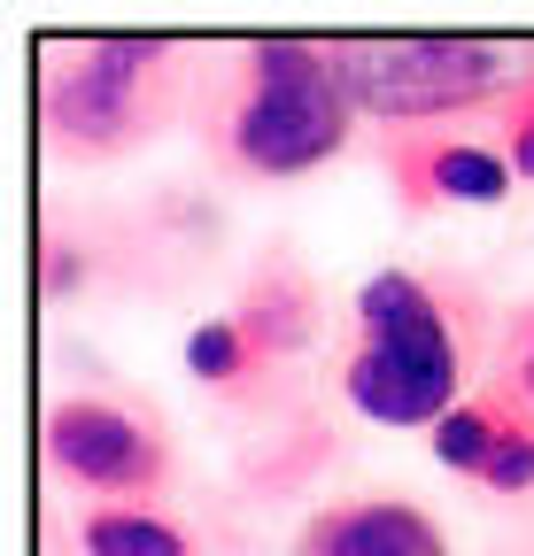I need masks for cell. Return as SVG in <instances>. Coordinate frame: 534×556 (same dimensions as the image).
<instances>
[{
  "instance_id": "6da1fadb",
  "label": "cell",
  "mask_w": 534,
  "mask_h": 556,
  "mask_svg": "<svg viewBox=\"0 0 534 556\" xmlns=\"http://www.w3.org/2000/svg\"><path fill=\"white\" fill-rule=\"evenodd\" d=\"M210 124H218V163L233 178L287 186L325 170L357 131V101L341 62H333V39H248Z\"/></svg>"
},
{
  "instance_id": "7a4b0ae2",
  "label": "cell",
  "mask_w": 534,
  "mask_h": 556,
  "mask_svg": "<svg viewBox=\"0 0 534 556\" xmlns=\"http://www.w3.org/2000/svg\"><path fill=\"white\" fill-rule=\"evenodd\" d=\"M357 348L341 364V394L357 417L395 433H434L442 417L464 402V325L449 309V294L426 270L387 263L357 287Z\"/></svg>"
},
{
  "instance_id": "3957f363",
  "label": "cell",
  "mask_w": 534,
  "mask_h": 556,
  "mask_svg": "<svg viewBox=\"0 0 534 556\" xmlns=\"http://www.w3.org/2000/svg\"><path fill=\"white\" fill-rule=\"evenodd\" d=\"M171 93H178V62L163 39H140V31L62 39L47 47V70H39L47 148L71 163H109L171 116Z\"/></svg>"
},
{
  "instance_id": "277c9868",
  "label": "cell",
  "mask_w": 534,
  "mask_h": 556,
  "mask_svg": "<svg viewBox=\"0 0 534 556\" xmlns=\"http://www.w3.org/2000/svg\"><path fill=\"white\" fill-rule=\"evenodd\" d=\"M333 62L349 78V101L380 131H426L442 116H464L481 101L519 93V54L504 39H333Z\"/></svg>"
},
{
  "instance_id": "5b68a950",
  "label": "cell",
  "mask_w": 534,
  "mask_h": 556,
  "mask_svg": "<svg viewBox=\"0 0 534 556\" xmlns=\"http://www.w3.org/2000/svg\"><path fill=\"white\" fill-rule=\"evenodd\" d=\"M47 471L94 503H156L171 479V441L156 433V417L109 394H71L47 409Z\"/></svg>"
},
{
  "instance_id": "8992f818",
  "label": "cell",
  "mask_w": 534,
  "mask_h": 556,
  "mask_svg": "<svg viewBox=\"0 0 534 556\" xmlns=\"http://www.w3.org/2000/svg\"><path fill=\"white\" fill-rule=\"evenodd\" d=\"M380 163H387L395 201H403L411 217H426V208H496V201L519 186L496 139L449 131V124L387 131V139H380Z\"/></svg>"
},
{
  "instance_id": "52a82bcc",
  "label": "cell",
  "mask_w": 534,
  "mask_h": 556,
  "mask_svg": "<svg viewBox=\"0 0 534 556\" xmlns=\"http://www.w3.org/2000/svg\"><path fill=\"white\" fill-rule=\"evenodd\" d=\"M287 556H449V541L403 495H349V503L310 510Z\"/></svg>"
},
{
  "instance_id": "ba28073f",
  "label": "cell",
  "mask_w": 534,
  "mask_h": 556,
  "mask_svg": "<svg viewBox=\"0 0 534 556\" xmlns=\"http://www.w3.org/2000/svg\"><path fill=\"white\" fill-rule=\"evenodd\" d=\"M526 417H534V402H526L519 387H504V379H496V387H481V394H464V402L442 417V426L426 433V441H434V464H442V471H457V479H481V471H488V456L526 426Z\"/></svg>"
},
{
  "instance_id": "9c48e42d",
  "label": "cell",
  "mask_w": 534,
  "mask_h": 556,
  "mask_svg": "<svg viewBox=\"0 0 534 556\" xmlns=\"http://www.w3.org/2000/svg\"><path fill=\"white\" fill-rule=\"evenodd\" d=\"M233 317H240L248 340L263 348V364H280V356H295V348L310 340L318 294H310V278H302L295 263H263V270L248 278V294L233 302Z\"/></svg>"
},
{
  "instance_id": "30bf717a",
  "label": "cell",
  "mask_w": 534,
  "mask_h": 556,
  "mask_svg": "<svg viewBox=\"0 0 534 556\" xmlns=\"http://www.w3.org/2000/svg\"><path fill=\"white\" fill-rule=\"evenodd\" d=\"M78 556H202V548L156 503H86L78 510Z\"/></svg>"
},
{
  "instance_id": "8fae6325",
  "label": "cell",
  "mask_w": 534,
  "mask_h": 556,
  "mask_svg": "<svg viewBox=\"0 0 534 556\" xmlns=\"http://www.w3.org/2000/svg\"><path fill=\"white\" fill-rule=\"evenodd\" d=\"M186 371L202 387H218V394H240L256 371H272V364H263V348L248 340V325L233 309H218V317H202L186 332Z\"/></svg>"
},
{
  "instance_id": "7c38bea8",
  "label": "cell",
  "mask_w": 534,
  "mask_h": 556,
  "mask_svg": "<svg viewBox=\"0 0 534 556\" xmlns=\"http://www.w3.org/2000/svg\"><path fill=\"white\" fill-rule=\"evenodd\" d=\"M496 148H504L511 178H526V186H534V70L519 78V93L504 101V124H496Z\"/></svg>"
},
{
  "instance_id": "4fadbf2b",
  "label": "cell",
  "mask_w": 534,
  "mask_h": 556,
  "mask_svg": "<svg viewBox=\"0 0 534 556\" xmlns=\"http://www.w3.org/2000/svg\"><path fill=\"white\" fill-rule=\"evenodd\" d=\"M481 486H488V495H526V486H534V417H526V426H519L496 456H488Z\"/></svg>"
},
{
  "instance_id": "5bb4252c",
  "label": "cell",
  "mask_w": 534,
  "mask_h": 556,
  "mask_svg": "<svg viewBox=\"0 0 534 556\" xmlns=\"http://www.w3.org/2000/svg\"><path fill=\"white\" fill-rule=\"evenodd\" d=\"M39 287L62 302V294H78L86 287V248L78 240H62V232H47V255H39Z\"/></svg>"
},
{
  "instance_id": "9a60e30c",
  "label": "cell",
  "mask_w": 534,
  "mask_h": 556,
  "mask_svg": "<svg viewBox=\"0 0 534 556\" xmlns=\"http://www.w3.org/2000/svg\"><path fill=\"white\" fill-rule=\"evenodd\" d=\"M504 387H519L526 402H534V309L511 325V340H504V371H496Z\"/></svg>"
}]
</instances>
